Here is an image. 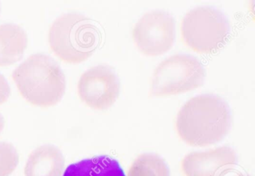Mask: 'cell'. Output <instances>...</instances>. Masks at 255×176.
<instances>
[{"mask_svg": "<svg viewBox=\"0 0 255 176\" xmlns=\"http://www.w3.org/2000/svg\"><path fill=\"white\" fill-rule=\"evenodd\" d=\"M229 106L218 95L202 94L186 101L177 113L175 128L186 144L210 146L223 140L231 128Z\"/></svg>", "mask_w": 255, "mask_h": 176, "instance_id": "obj_1", "label": "cell"}, {"mask_svg": "<svg viewBox=\"0 0 255 176\" xmlns=\"http://www.w3.org/2000/svg\"><path fill=\"white\" fill-rule=\"evenodd\" d=\"M12 77L20 94L29 102L48 107L62 99L66 79L60 65L50 55H30L13 71Z\"/></svg>", "mask_w": 255, "mask_h": 176, "instance_id": "obj_2", "label": "cell"}, {"mask_svg": "<svg viewBox=\"0 0 255 176\" xmlns=\"http://www.w3.org/2000/svg\"><path fill=\"white\" fill-rule=\"evenodd\" d=\"M49 44L62 60L79 63L90 57L99 45V29L89 17L77 11L56 17L49 29Z\"/></svg>", "mask_w": 255, "mask_h": 176, "instance_id": "obj_3", "label": "cell"}, {"mask_svg": "<svg viewBox=\"0 0 255 176\" xmlns=\"http://www.w3.org/2000/svg\"><path fill=\"white\" fill-rule=\"evenodd\" d=\"M185 45L199 53H211L223 45L230 33L226 16L211 6H198L188 11L180 23Z\"/></svg>", "mask_w": 255, "mask_h": 176, "instance_id": "obj_4", "label": "cell"}, {"mask_svg": "<svg viewBox=\"0 0 255 176\" xmlns=\"http://www.w3.org/2000/svg\"><path fill=\"white\" fill-rule=\"evenodd\" d=\"M206 70L195 56L178 53L163 59L153 71L150 94L156 97L177 95L202 86Z\"/></svg>", "mask_w": 255, "mask_h": 176, "instance_id": "obj_5", "label": "cell"}, {"mask_svg": "<svg viewBox=\"0 0 255 176\" xmlns=\"http://www.w3.org/2000/svg\"><path fill=\"white\" fill-rule=\"evenodd\" d=\"M132 40L137 48L147 56L166 53L175 39V21L168 11L154 10L143 14L134 26Z\"/></svg>", "mask_w": 255, "mask_h": 176, "instance_id": "obj_6", "label": "cell"}, {"mask_svg": "<svg viewBox=\"0 0 255 176\" xmlns=\"http://www.w3.org/2000/svg\"><path fill=\"white\" fill-rule=\"evenodd\" d=\"M120 89L116 71L107 65L91 67L81 74L77 83L82 101L95 110H106L113 106Z\"/></svg>", "mask_w": 255, "mask_h": 176, "instance_id": "obj_7", "label": "cell"}, {"mask_svg": "<svg viewBox=\"0 0 255 176\" xmlns=\"http://www.w3.org/2000/svg\"><path fill=\"white\" fill-rule=\"evenodd\" d=\"M237 164L234 149L222 146L207 152L188 154L182 160L181 170L185 176H224Z\"/></svg>", "mask_w": 255, "mask_h": 176, "instance_id": "obj_8", "label": "cell"}, {"mask_svg": "<svg viewBox=\"0 0 255 176\" xmlns=\"http://www.w3.org/2000/svg\"><path fill=\"white\" fill-rule=\"evenodd\" d=\"M65 163V157L59 148L54 145H43L29 155L25 176H61Z\"/></svg>", "mask_w": 255, "mask_h": 176, "instance_id": "obj_9", "label": "cell"}, {"mask_svg": "<svg viewBox=\"0 0 255 176\" xmlns=\"http://www.w3.org/2000/svg\"><path fill=\"white\" fill-rule=\"evenodd\" d=\"M27 44V33L20 25L14 23L0 25V66L17 62Z\"/></svg>", "mask_w": 255, "mask_h": 176, "instance_id": "obj_10", "label": "cell"}, {"mask_svg": "<svg viewBox=\"0 0 255 176\" xmlns=\"http://www.w3.org/2000/svg\"><path fill=\"white\" fill-rule=\"evenodd\" d=\"M63 176H125L119 162L107 156L95 157L67 167Z\"/></svg>", "mask_w": 255, "mask_h": 176, "instance_id": "obj_11", "label": "cell"}, {"mask_svg": "<svg viewBox=\"0 0 255 176\" xmlns=\"http://www.w3.org/2000/svg\"><path fill=\"white\" fill-rule=\"evenodd\" d=\"M128 176H170L165 161L153 154H142L131 164Z\"/></svg>", "mask_w": 255, "mask_h": 176, "instance_id": "obj_12", "label": "cell"}, {"mask_svg": "<svg viewBox=\"0 0 255 176\" xmlns=\"http://www.w3.org/2000/svg\"><path fill=\"white\" fill-rule=\"evenodd\" d=\"M18 163V152L14 145L0 142V176H9Z\"/></svg>", "mask_w": 255, "mask_h": 176, "instance_id": "obj_13", "label": "cell"}, {"mask_svg": "<svg viewBox=\"0 0 255 176\" xmlns=\"http://www.w3.org/2000/svg\"><path fill=\"white\" fill-rule=\"evenodd\" d=\"M11 87L3 74L0 73V104L5 102L9 98Z\"/></svg>", "mask_w": 255, "mask_h": 176, "instance_id": "obj_14", "label": "cell"}, {"mask_svg": "<svg viewBox=\"0 0 255 176\" xmlns=\"http://www.w3.org/2000/svg\"><path fill=\"white\" fill-rule=\"evenodd\" d=\"M4 125H5V119L3 116L0 113V132L3 129Z\"/></svg>", "mask_w": 255, "mask_h": 176, "instance_id": "obj_15", "label": "cell"}, {"mask_svg": "<svg viewBox=\"0 0 255 176\" xmlns=\"http://www.w3.org/2000/svg\"><path fill=\"white\" fill-rule=\"evenodd\" d=\"M232 176H243V175L241 174V173H238V174L233 175Z\"/></svg>", "mask_w": 255, "mask_h": 176, "instance_id": "obj_16", "label": "cell"}]
</instances>
